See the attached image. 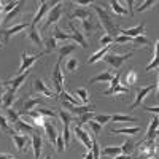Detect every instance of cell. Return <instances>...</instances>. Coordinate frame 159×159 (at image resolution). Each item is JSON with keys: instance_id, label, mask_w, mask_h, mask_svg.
Wrapping results in <instances>:
<instances>
[{"instance_id": "cell-1", "label": "cell", "mask_w": 159, "mask_h": 159, "mask_svg": "<svg viewBox=\"0 0 159 159\" xmlns=\"http://www.w3.org/2000/svg\"><path fill=\"white\" fill-rule=\"evenodd\" d=\"M92 8H94V11L97 13V16H99V19H100V24H102V27L107 30V35H110V37H113V38L118 37V35H119V27L115 24L113 18H111L103 8H100V7L96 5V3H92Z\"/></svg>"}, {"instance_id": "cell-2", "label": "cell", "mask_w": 159, "mask_h": 159, "mask_svg": "<svg viewBox=\"0 0 159 159\" xmlns=\"http://www.w3.org/2000/svg\"><path fill=\"white\" fill-rule=\"evenodd\" d=\"M132 56H134V51H129V52H124V54H116V52H107V54L103 56V61L107 62L108 65H111V67L115 69H121V65L130 59Z\"/></svg>"}, {"instance_id": "cell-3", "label": "cell", "mask_w": 159, "mask_h": 159, "mask_svg": "<svg viewBox=\"0 0 159 159\" xmlns=\"http://www.w3.org/2000/svg\"><path fill=\"white\" fill-rule=\"evenodd\" d=\"M59 118L62 121L64 130H62V135H64V147H69L70 145V121H72V115L67 110H61L59 111Z\"/></svg>"}, {"instance_id": "cell-4", "label": "cell", "mask_w": 159, "mask_h": 159, "mask_svg": "<svg viewBox=\"0 0 159 159\" xmlns=\"http://www.w3.org/2000/svg\"><path fill=\"white\" fill-rule=\"evenodd\" d=\"M62 7H64V3L62 2H56L54 3V7H52L49 11H48V18H46V21H45V24H43V30H46L51 24H56L59 19H61V16H62Z\"/></svg>"}, {"instance_id": "cell-5", "label": "cell", "mask_w": 159, "mask_h": 159, "mask_svg": "<svg viewBox=\"0 0 159 159\" xmlns=\"http://www.w3.org/2000/svg\"><path fill=\"white\" fill-rule=\"evenodd\" d=\"M156 88H157V83H153V84H150V86H143V88H137V96H135V100L130 103L129 110H135V108H139L140 105H142V102H143V99L147 97L151 91H154Z\"/></svg>"}, {"instance_id": "cell-6", "label": "cell", "mask_w": 159, "mask_h": 159, "mask_svg": "<svg viewBox=\"0 0 159 159\" xmlns=\"http://www.w3.org/2000/svg\"><path fill=\"white\" fill-rule=\"evenodd\" d=\"M42 56H43V51L38 52V54H29V52H22V54H21V65H19V69H18V75L24 73L25 70H29L30 65H32L35 61H38Z\"/></svg>"}, {"instance_id": "cell-7", "label": "cell", "mask_w": 159, "mask_h": 159, "mask_svg": "<svg viewBox=\"0 0 159 159\" xmlns=\"http://www.w3.org/2000/svg\"><path fill=\"white\" fill-rule=\"evenodd\" d=\"M51 80L54 83V88H56V96H59V92L64 89V75L61 72V61L56 62L54 65V70H52V75H51Z\"/></svg>"}, {"instance_id": "cell-8", "label": "cell", "mask_w": 159, "mask_h": 159, "mask_svg": "<svg viewBox=\"0 0 159 159\" xmlns=\"http://www.w3.org/2000/svg\"><path fill=\"white\" fill-rule=\"evenodd\" d=\"M29 22H21V24H16V25H13V27H8V29H5V30H2L0 34L3 35V43H8L10 42V38L13 37V35H16L18 32H21V30H25L29 27Z\"/></svg>"}, {"instance_id": "cell-9", "label": "cell", "mask_w": 159, "mask_h": 159, "mask_svg": "<svg viewBox=\"0 0 159 159\" xmlns=\"http://www.w3.org/2000/svg\"><path fill=\"white\" fill-rule=\"evenodd\" d=\"M73 132H75V137L81 140V143L86 147V150L91 151V150H92V139L89 137L88 132H86L83 127H80V126H75V127H73Z\"/></svg>"}, {"instance_id": "cell-10", "label": "cell", "mask_w": 159, "mask_h": 159, "mask_svg": "<svg viewBox=\"0 0 159 159\" xmlns=\"http://www.w3.org/2000/svg\"><path fill=\"white\" fill-rule=\"evenodd\" d=\"M49 10H51V3H48V2H40V3H38V11H37V15L32 18L30 25H35V27H37V24L45 18V15H48Z\"/></svg>"}, {"instance_id": "cell-11", "label": "cell", "mask_w": 159, "mask_h": 159, "mask_svg": "<svg viewBox=\"0 0 159 159\" xmlns=\"http://www.w3.org/2000/svg\"><path fill=\"white\" fill-rule=\"evenodd\" d=\"M29 75H30V70H25L24 73H21V75L15 76L13 80H7V81H3V84H7V86H10L11 89H16V91H18V88L25 81V78H27Z\"/></svg>"}, {"instance_id": "cell-12", "label": "cell", "mask_w": 159, "mask_h": 159, "mask_svg": "<svg viewBox=\"0 0 159 159\" xmlns=\"http://www.w3.org/2000/svg\"><path fill=\"white\" fill-rule=\"evenodd\" d=\"M34 86H35V91L38 92V94H43V96H46V97H56V94H54V92H52V91L45 84L43 80L37 78L35 81H34Z\"/></svg>"}, {"instance_id": "cell-13", "label": "cell", "mask_w": 159, "mask_h": 159, "mask_svg": "<svg viewBox=\"0 0 159 159\" xmlns=\"http://www.w3.org/2000/svg\"><path fill=\"white\" fill-rule=\"evenodd\" d=\"M145 32V22H142L140 25H137V27H130V29H119V34L121 35H126L129 38H135L139 35H143Z\"/></svg>"}, {"instance_id": "cell-14", "label": "cell", "mask_w": 159, "mask_h": 159, "mask_svg": "<svg viewBox=\"0 0 159 159\" xmlns=\"http://www.w3.org/2000/svg\"><path fill=\"white\" fill-rule=\"evenodd\" d=\"M25 30H27V38L32 43H35L37 46H43V40H42V37H40V32H38V29L35 27V25H29Z\"/></svg>"}, {"instance_id": "cell-15", "label": "cell", "mask_w": 159, "mask_h": 159, "mask_svg": "<svg viewBox=\"0 0 159 159\" xmlns=\"http://www.w3.org/2000/svg\"><path fill=\"white\" fill-rule=\"evenodd\" d=\"M38 103H42V97H27V99H25V102L22 103V110L18 111V113H19V115L27 113V111H30L34 107H37Z\"/></svg>"}, {"instance_id": "cell-16", "label": "cell", "mask_w": 159, "mask_h": 159, "mask_svg": "<svg viewBox=\"0 0 159 159\" xmlns=\"http://www.w3.org/2000/svg\"><path fill=\"white\" fill-rule=\"evenodd\" d=\"M70 29H72V34H70V38H73L75 42H76V45H80L81 48H88L89 45H88V40H86V37L83 35V32H80V30H76L73 25H70Z\"/></svg>"}, {"instance_id": "cell-17", "label": "cell", "mask_w": 159, "mask_h": 159, "mask_svg": "<svg viewBox=\"0 0 159 159\" xmlns=\"http://www.w3.org/2000/svg\"><path fill=\"white\" fill-rule=\"evenodd\" d=\"M157 124H159V119H157V115H154L150 126H148V130H147V140H156V137H157Z\"/></svg>"}, {"instance_id": "cell-18", "label": "cell", "mask_w": 159, "mask_h": 159, "mask_svg": "<svg viewBox=\"0 0 159 159\" xmlns=\"http://www.w3.org/2000/svg\"><path fill=\"white\" fill-rule=\"evenodd\" d=\"M11 137H13V142H15L16 148H18L19 151H24V148L29 145V137H27V135H18L16 132H13Z\"/></svg>"}, {"instance_id": "cell-19", "label": "cell", "mask_w": 159, "mask_h": 159, "mask_svg": "<svg viewBox=\"0 0 159 159\" xmlns=\"http://www.w3.org/2000/svg\"><path fill=\"white\" fill-rule=\"evenodd\" d=\"M42 145L43 140L38 134H32V148H34V156L35 159H40V154H42Z\"/></svg>"}, {"instance_id": "cell-20", "label": "cell", "mask_w": 159, "mask_h": 159, "mask_svg": "<svg viewBox=\"0 0 159 159\" xmlns=\"http://www.w3.org/2000/svg\"><path fill=\"white\" fill-rule=\"evenodd\" d=\"M13 127H15V132H27V134H34L35 132V127L29 123L22 121V119H19L18 123L13 124Z\"/></svg>"}, {"instance_id": "cell-21", "label": "cell", "mask_w": 159, "mask_h": 159, "mask_svg": "<svg viewBox=\"0 0 159 159\" xmlns=\"http://www.w3.org/2000/svg\"><path fill=\"white\" fill-rule=\"evenodd\" d=\"M15 96H16V89H11V88L7 92H3V96H2V105H3L5 110L11 107L13 100H15Z\"/></svg>"}, {"instance_id": "cell-22", "label": "cell", "mask_w": 159, "mask_h": 159, "mask_svg": "<svg viewBox=\"0 0 159 159\" xmlns=\"http://www.w3.org/2000/svg\"><path fill=\"white\" fill-rule=\"evenodd\" d=\"M45 130H46V135H48L49 142L56 145V139H57V130H56L54 124H51V121H48V119L45 121Z\"/></svg>"}, {"instance_id": "cell-23", "label": "cell", "mask_w": 159, "mask_h": 159, "mask_svg": "<svg viewBox=\"0 0 159 159\" xmlns=\"http://www.w3.org/2000/svg\"><path fill=\"white\" fill-rule=\"evenodd\" d=\"M76 49V45L75 43H67V45H62L61 48H59V57H57V61H62L64 57H67L69 54H72V52Z\"/></svg>"}, {"instance_id": "cell-24", "label": "cell", "mask_w": 159, "mask_h": 159, "mask_svg": "<svg viewBox=\"0 0 159 159\" xmlns=\"http://www.w3.org/2000/svg\"><path fill=\"white\" fill-rule=\"evenodd\" d=\"M110 48H111V45L110 46H103L102 49H99L96 54H92V57H89L88 59V64H96L97 61H100V59H103V56L107 54V52H110Z\"/></svg>"}, {"instance_id": "cell-25", "label": "cell", "mask_w": 159, "mask_h": 159, "mask_svg": "<svg viewBox=\"0 0 159 159\" xmlns=\"http://www.w3.org/2000/svg\"><path fill=\"white\" fill-rule=\"evenodd\" d=\"M70 18H76V19H80V21L89 19V18H91V11H89L88 8H76L72 15H70Z\"/></svg>"}, {"instance_id": "cell-26", "label": "cell", "mask_w": 159, "mask_h": 159, "mask_svg": "<svg viewBox=\"0 0 159 159\" xmlns=\"http://www.w3.org/2000/svg\"><path fill=\"white\" fill-rule=\"evenodd\" d=\"M57 40L54 38V37H49L46 42L43 43V46H45V49H43V54H49V52H52V51H56L57 49Z\"/></svg>"}, {"instance_id": "cell-27", "label": "cell", "mask_w": 159, "mask_h": 159, "mask_svg": "<svg viewBox=\"0 0 159 159\" xmlns=\"http://www.w3.org/2000/svg\"><path fill=\"white\" fill-rule=\"evenodd\" d=\"M111 121H115V123H134V121H139V119L134 118V116H127V115L116 113V115H111Z\"/></svg>"}, {"instance_id": "cell-28", "label": "cell", "mask_w": 159, "mask_h": 159, "mask_svg": "<svg viewBox=\"0 0 159 159\" xmlns=\"http://www.w3.org/2000/svg\"><path fill=\"white\" fill-rule=\"evenodd\" d=\"M139 130H140V127L139 126H134V127H124V129H111L110 132H111V134H116V135H119V134L134 135V134H137Z\"/></svg>"}, {"instance_id": "cell-29", "label": "cell", "mask_w": 159, "mask_h": 159, "mask_svg": "<svg viewBox=\"0 0 159 159\" xmlns=\"http://www.w3.org/2000/svg\"><path fill=\"white\" fill-rule=\"evenodd\" d=\"M111 78H113V75H111V72H103V73H100V75H96V76H92L91 80H89V83H97V81H111Z\"/></svg>"}, {"instance_id": "cell-30", "label": "cell", "mask_w": 159, "mask_h": 159, "mask_svg": "<svg viewBox=\"0 0 159 159\" xmlns=\"http://www.w3.org/2000/svg\"><path fill=\"white\" fill-rule=\"evenodd\" d=\"M94 118V111H89V113H84V115H80V116H76V119H75V126H80L81 127L84 123H88V121H91V119Z\"/></svg>"}, {"instance_id": "cell-31", "label": "cell", "mask_w": 159, "mask_h": 159, "mask_svg": "<svg viewBox=\"0 0 159 159\" xmlns=\"http://www.w3.org/2000/svg\"><path fill=\"white\" fill-rule=\"evenodd\" d=\"M81 25H83V30H84V32H88V34H89V32L92 34L94 30H97V29H99V25L92 22V21H91V18H89V19H83V21H81Z\"/></svg>"}, {"instance_id": "cell-32", "label": "cell", "mask_w": 159, "mask_h": 159, "mask_svg": "<svg viewBox=\"0 0 159 159\" xmlns=\"http://www.w3.org/2000/svg\"><path fill=\"white\" fill-rule=\"evenodd\" d=\"M129 92V89L127 88H124V86H116V88H113L111 91H103L102 92V96H113V94H127Z\"/></svg>"}, {"instance_id": "cell-33", "label": "cell", "mask_w": 159, "mask_h": 159, "mask_svg": "<svg viewBox=\"0 0 159 159\" xmlns=\"http://www.w3.org/2000/svg\"><path fill=\"white\" fill-rule=\"evenodd\" d=\"M102 154L103 156H118V154H121V147H105L102 150Z\"/></svg>"}, {"instance_id": "cell-34", "label": "cell", "mask_w": 159, "mask_h": 159, "mask_svg": "<svg viewBox=\"0 0 159 159\" xmlns=\"http://www.w3.org/2000/svg\"><path fill=\"white\" fill-rule=\"evenodd\" d=\"M110 7L113 8V11L116 13V15H119V16L127 15V10H126V8H123V7H121V3L116 2V0H111V2H110Z\"/></svg>"}, {"instance_id": "cell-35", "label": "cell", "mask_w": 159, "mask_h": 159, "mask_svg": "<svg viewBox=\"0 0 159 159\" xmlns=\"http://www.w3.org/2000/svg\"><path fill=\"white\" fill-rule=\"evenodd\" d=\"M7 119H8V123H11V124H15V123H18L19 121V113L16 111V110H13V108H7Z\"/></svg>"}, {"instance_id": "cell-36", "label": "cell", "mask_w": 159, "mask_h": 159, "mask_svg": "<svg viewBox=\"0 0 159 159\" xmlns=\"http://www.w3.org/2000/svg\"><path fill=\"white\" fill-rule=\"evenodd\" d=\"M132 43H134L135 46H148V45H153L145 35H139L135 38H132Z\"/></svg>"}, {"instance_id": "cell-37", "label": "cell", "mask_w": 159, "mask_h": 159, "mask_svg": "<svg viewBox=\"0 0 159 159\" xmlns=\"http://www.w3.org/2000/svg\"><path fill=\"white\" fill-rule=\"evenodd\" d=\"M80 67V62L76 61V57H69V61L65 62V70L69 72H75Z\"/></svg>"}, {"instance_id": "cell-38", "label": "cell", "mask_w": 159, "mask_h": 159, "mask_svg": "<svg viewBox=\"0 0 159 159\" xmlns=\"http://www.w3.org/2000/svg\"><path fill=\"white\" fill-rule=\"evenodd\" d=\"M134 148H135V142L134 140H126L123 143V147H121V153L123 154H129V153H132Z\"/></svg>"}, {"instance_id": "cell-39", "label": "cell", "mask_w": 159, "mask_h": 159, "mask_svg": "<svg viewBox=\"0 0 159 159\" xmlns=\"http://www.w3.org/2000/svg\"><path fill=\"white\" fill-rule=\"evenodd\" d=\"M52 37H54L56 40H62V42H64V40H70V34H65L61 27H57V25L54 27V35H52Z\"/></svg>"}, {"instance_id": "cell-40", "label": "cell", "mask_w": 159, "mask_h": 159, "mask_svg": "<svg viewBox=\"0 0 159 159\" xmlns=\"http://www.w3.org/2000/svg\"><path fill=\"white\" fill-rule=\"evenodd\" d=\"M0 129H2L3 132H7V134H13V130L10 129V123H8V119H7L3 115H0Z\"/></svg>"}, {"instance_id": "cell-41", "label": "cell", "mask_w": 159, "mask_h": 159, "mask_svg": "<svg viewBox=\"0 0 159 159\" xmlns=\"http://www.w3.org/2000/svg\"><path fill=\"white\" fill-rule=\"evenodd\" d=\"M94 119L96 123H99V124H105V123H108V121H111V115H94Z\"/></svg>"}, {"instance_id": "cell-42", "label": "cell", "mask_w": 159, "mask_h": 159, "mask_svg": "<svg viewBox=\"0 0 159 159\" xmlns=\"http://www.w3.org/2000/svg\"><path fill=\"white\" fill-rule=\"evenodd\" d=\"M156 3H157L156 0H147V2H143V3H139V7H137V11H139V13H142V11L148 10L151 5H156Z\"/></svg>"}, {"instance_id": "cell-43", "label": "cell", "mask_w": 159, "mask_h": 159, "mask_svg": "<svg viewBox=\"0 0 159 159\" xmlns=\"http://www.w3.org/2000/svg\"><path fill=\"white\" fill-rule=\"evenodd\" d=\"M21 5H22V2H19V5H18V7H16L15 10H13V11H10L8 15H7V18H5V21H7V22H10L11 19H15V18H16V16L19 15V10H21Z\"/></svg>"}, {"instance_id": "cell-44", "label": "cell", "mask_w": 159, "mask_h": 159, "mask_svg": "<svg viewBox=\"0 0 159 159\" xmlns=\"http://www.w3.org/2000/svg\"><path fill=\"white\" fill-rule=\"evenodd\" d=\"M137 81V72L135 70H129L126 73V83L127 84H132V83H135Z\"/></svg>"}, {"instance_id": "cell-45", "label": "cell", "mask_w": 159, "mask_h": 159, "mask_svg": "<svg viewBox=\"0 0 159 159\" xmlns=\"http://www.w3.org/2000/svg\"><path fill=\"white\" fill-rule=\"evenodd\" d=\"M119 80H121V72H118L113 78H111V81H110V88L107 89V91H111L113 88H116V86H119L121 83H119Z\"/></svg>"}, {"instance_id": "cell-46", "label": "cell", "mask_w": 159, "mask_h": 159, "mask_svg": "<svg viewBox=\"0 0 159 159\" xmlns=\"http://www.w3.org/2000/svg\"><path fill=\"white\" fill-rule=\"evenodd\" d=\"M64 135L62 134H57V139H56V151L57 153H62L64 151Z\"/></svg>"}, {"instance_id": "cell-47", "label": "cell", "mask_w": 159, "mask_h": 159, "mask_svg": "<svg viewBox=\"0 0 159 159\" xmlns=\"http://www.w3.org/2000/svg\"><path fill=\"white\" fill-rule=\"evenodd\" d=\"M88 123H89V126H91L92 132H94V135H97V134H100V132H102V124L96 123L94 119H91V121H88Z\"/></svg>"}, {"instance_id": "cell-48", "label": "cell", "mask_w": 159, "mask_h": 159, "mask_svg": "<svg viewBox=\"0 0 159 159\" xmlns=\"http://www.w3.org/2000/svg\"><path fill=\"white\" fill-rule=\"evenodd\" d=\"M75 94H76V96H80V99H81L83 102H88V100H89V96H88L86 88H80V89H76Z\"/></svg>"}, {"instance_id": "cell-49", "label": "cell", "mask_w": 159, "mask_h": 159, "mask_svg": "<svg viewBox=\"0 0 159 159\" xmlns=\"http://www.w3.org/2000/svg\"><path fill=\"white\" fill-rule=\"evenodd\" d=\"M156 157V150H151V151H145V153H139L137 159H153Z\"/></svg>"}, {"instance_id": "cell-50", "label": "cell", "mask_w": 159, "mask_h": 159, "mask_svg": "<svg viewBox=\"0 0 159 159\" xmlns=\"http://www.w3.org/2000/svg\"><path fill=\"white\" fill-rule=\"evenodd\" d=\"M113 43H132V38H129V37H126V35H121V34H119L118 37L113 38Z\"/></svg>"}, {"instance_id": "cell-51", "label": "cell", "mask_w": 159, "mask_h": 159, "mask_svg": "<svg viewBox=\"0 0 159 159\" xmlns=\"http://www.w3.org/2000/svg\"><path fill=\"white\" fill-rule=\"evenodd\" d=\"M37 111L42 115V116H49V118H54V116H57V113L56 111H52V110H48V108H37Z\"/></svg>"}, {"instance_id": "cell-52", "label": "cell", "mask_w": 159, "mask_h": 159, "mask_svg": "<svg viewBox=\"0 0 159 159\" xmlns=\"http://www.w3.org/2000/svg\"><path fill=\"white\" fill-rule=\"evenodd\" d=\"M110 45H113V37L103 35V37L100 38V46H110Z\"/></svg>"}, {"instance_id": "cell-53", "label": "cell", "mask_w": 159, "mask_h": 159, "mask_svg": "<svg viewBox=\"0 0 159 159\" xmlns=\"http://www.w3.org/2000/svg\"><path fill=\"white\" fill-rule=\"evenodd\" d=\"M18 5H19V2H10V3H8V5L3 8V11H5L7 15H8V13H10V11H13V10H15Z\"/></svg>"}, {"instance_id": "cell-54", "label": "cell", "mask_w": 159, "mask_h": 159, "mask_svg": "<svg viewBox=\"0 0 159 159\" xmlns=\"http://www.w3.org/2000/svg\"><path fill=\"white\" fill-rule=\"evenodd\" d=\"M153 69H157V59H153V61L147 65V69H145V70H147V72H151Z\"/></svg>"}, {"instance_id": "cell-55", "label": "cell", "mask_w": 159, "mask_h": 159, "mask_svg": "<svg viewBox=\"0 0 159 159\" xmlns=\"http://www.w3.org/2000/svg\"><path fill=\"white\" fill-rule=\"evenodd\" d=\"M115 159H130V156L129 154H118V156H115Z\"/></svg>"}, {"instance_id": "cell-56", "label": "cell", "mask_w": 159, "mask_h": 159, "mask_svg": "<svg viewBox=\"0 0 159 159\" xmlns=\"http://www.w3.org/2000/svg\"><path fill=\"white\" fill-rule=\"evenodd\" d=\"M127 5H129V15L132 16V5H134V2H132V0H129V2H127Z\"/></svg>"}, {"instance_id": "cell-57", "label": "cell", "mask_w": 159, "mask_h": 159, "mask_svg": "<svg viewBox=\"0 0 159 159\" xmlns=\"http://www.w3.org/2000/svg\"><path fill=\"white\" fill-rule=\"evenodd\" d=\"M0 159H15V157L10 156V154H0Z\"/></svg>"}, {"instance_id": "cell-58", "label": "cell", "mask_w": 159, "mask_h": 159, "mask_svg": "<svg viewBox=\"0 0 159 159\" xmlns=\"http://www.w3.org/2000/svg\"><path fill=\"white\" fill-rule=\"evenodd\" d=\"M3 96V81H0V97Z\"/></svg>"}, {"instance_id": "cell-59", "label": "cell", "mask_w": 159, "mask_h": 159, "mask_svg": "<svg viewBox=\"0 0 159 159\" xmlns=\"http://www.w3.org/2000/svg\"><path fill=\"white\" fill-rule=\"evenodd\" d=\"M84 159H92V151H88V154L84 156Z\"/></svg>"}, {"instance_id": "cell-60", "label": "cell", "mask_w": 159, "mask_h": 159, "mask_svg": "<svg viewBox=\"0 0 159 159\" xmlns=\"http://www.w3.org/2000/svg\"><path fill=\"white\" fill-rule=\"evenodd\" d=\"M0 11H3V3L0 2Z\"/></svg>"}, {"instance_id": "cell-61", "label": "cell", "mask_w": 159, "mask_h": 159, "mask_svg": "<svg viewBox=\"0 0 159 159\" xmlns=\"http://www.w3.org/2000/svg\"><path fill=\"white\" fill-rule=\"evenodd\" d=\"M46 159H52V157H51V154H48V156H46Z\"/></svg>"}, {"instance_id": "cell-62", "label": "cell", "mask_w": 159, "mask_h": 159, "mask_svg": "<svg viewBox=\"0 0 159 159\" xmlns=\"http://www.w3.org/2000/svg\"><path fill=\"white\" fill-rule=\"evenodd\" d=\"M0 19H2V11H0Z\"/></svg>"}, {"instance_id": "cell-63", "label": "cell", "mask_w": 159, "mask_h": 159, "mask_svg": "<svg viewBox=\"0 0 159 159\" xmlns=\"http://www.w3.org/2000/svg\"><path fill=\"white\" fill-rule=\"evenodd\" d=\"M0 105H2V97H0Z\"/></svg>"}, {"instance_id": "cell-64", "label": "cell", "mask_w": 159, "mask_h": 159, "mask_svg": "<svg viewBox=\"0 0 159 159\" xmlns=\"http://www.w3.org/2000/svg\"><path fill=\"white\" fill-rule=\"evenodd\" d=\"M0 48H2V45H0Z\"/></svg>"}]
</instances>
